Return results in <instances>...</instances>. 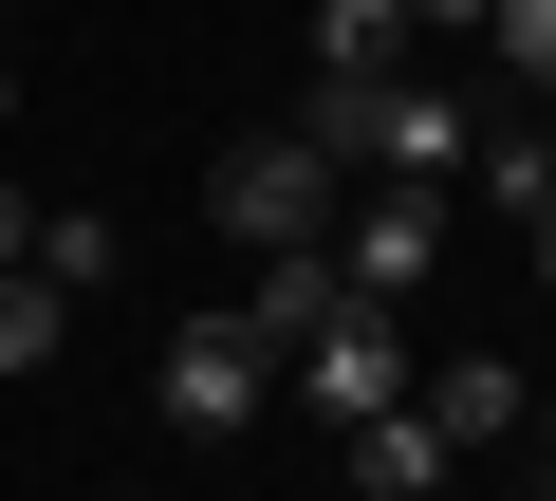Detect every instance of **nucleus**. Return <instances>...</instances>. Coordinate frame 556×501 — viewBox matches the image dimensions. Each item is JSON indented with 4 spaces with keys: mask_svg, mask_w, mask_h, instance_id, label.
Listing matches in <instances>:
<instances>
[{
    "mask_svg": "<svg viewBox=\"0 0 556 501\" xmlns=\"http://www.w3.org/2000/svg\"><path fill=\"white\" fill-rule=\"evenodd\" d=\"M0 261H38V204H20V186H0Z\"/></svg>",
    "mask_w": 556,
    "mask_h": 501,
    "instance_id": "14",
    "label": "nucleus"
},
{
    "mask_svg": "<svg viewBox=\"0 0 556 501\" xmlns=\"http://www.w3.org/2000/svg\"><path fill=\"white\" fill-rule=\"evenodd\" d=\"M538 501H556V464H538Z\"/></svg>",
    "mask_w": 556,
    "mask_h": 501,
    "instance_id": "17",
    "label": "nucleus"
},
{
    "mask_svg": "<svg viewBox=\"0 0 556 501\" xmlns=\"http://www.w3.org/2000/svg\"><path fill=\"white\" fill-rule=\"evenodd\" d=\"M482 57H501L519 93H556V0H482Z\"/></svg>",
    "mask_w": 556,
    "mask_h": 501,
    "instance_id": "12",
    "label": "nucleus"
},
{
    "mask_svg": "<svg viewBox=\"0 0 556 501\" xmlns=\"http://www.w3.org/2000/svg\"><path fill=\"white\" fill-rule=\"evenodd\" d=\"M445 261V186H371V204H334V279L353 298H408Z\"/></svg>",
    "mask_w": 556,
    "mask_h": 501,
    "instance_id": "5",
    "label": "nucleus"
},
{
    "mask_svg": "<svg viewBox=\"0 0 556 501\" xmlns=\"http://www.w3.org/2000/svg\"><path fill=\"white\" fill-rule=\"evenodd\" d=\"M204 223H223V241H334V167H316L298 130H241V149L204 167Z\"/></svg>",
    "mask_w": 556,
    "mask_h": 501,
    "instance_id": "4",
    "label": "nucleus"
},
{
    "mask_svg": "<svg viewBox=\"0 0 556 501\" xmlns=\"http://www.w3.org/2000/svg\"><path fill=\"white\" fill-rule=\"evenodd\" d=\"M408 38H482V0H408Z\"/></svg>",
    "mask_w": 556,
    "mask_h": 501,
    "instance_id": "13",
    "label": "nucleus"
},
{
    "mask_svg": "<svg viewBox=\"0 0 556 501\" xmlns=\"http://www.w3.org/2000/svg\"><path fill=\"white\" fill-rule=\"evenodd\" d=\"M56 335H75V298L38 261H0V372H56Z\"/></svg>",
    "mask_w": 556,
    "mask_h": 501,
    "instance_id": "9",
    "label": "nucleus"
},
{
    "mask_svg": "<svg viewBox=\"0 0 556 501\" xmlns=\"http://www.w3.org/2000/svg\"><path fill=\"white\" fill-rule=\"evenodd\" d=\"M316 57H334V75H390V57H408V0H316Z\"/></svg>",
    "mask_w": 556,
    "mask_h": 501,
    "instance_id": "10",
    "label": "nucleus"
},
{
    "mask_svg": "<svg viewBox=\"0 0 556 501\" xmlns=\"http://www.w3.org/2000/svg\"><path fill=\"white\" fill-rule=\"evenodd\" d=\"M464 167H482V204H519V223H538V204H556V130H482V149H464Z\"/></svg>",
    "mask_w": 556,
    "mask_h": 501,
    "instance_id": "11",
    "label": "nucleus"
},
{
    "mask_svg": "<svg viewBox=\"0 0 556 501\" xmlns=\"http://www.w3.org/2000/svg\"><path fill=\"white\" fill-rule=\"evenodd\" d=\"M334 446H353V483H371V501H427V483L464 464V446H445L427 409H371V427H334Z\"/></svg>",
    "mask_w": 556,
    "mask_h": 501,
    "instance_id": "7",
    "label": "nucleus"
},
{
    "mask_svg": "<svg viewBox=\"0 0 556 501\" xmlns=\"http://www.w3.org/2000/svg\"><path fill=\"white\" fill-rule=\"evenodd\" d=\"M298 149H316L334 186H464V149H482V130H464V93H445V75H408V57H390V75H316Z\"/></svg>",
    "mask_w": 556,
    "mask_h": 501,
    "instance_id": "1",
    "label": "nucleus"
},
{
    "mask_svg": "<svg viewBox=\"0 0 556 501\" xmlns=\"http://www.w3.org/2000/svg\"><path fill=\"white\" fill-rule=\"evenodd\" d=\"M538 446H556V409H538Z\"/></svg>",
    "mask_w": 556,
    "mask_h": 501,
    "instance_id": "18",
    "label": "nucleus"
},
{
    "mask_svg": "<svg viewBox=\"0 0 556 501\" xmlns=\"http://www.w3.org/2000/svg\"><path fill=\"white\" fill-rule=\"evenodd\" d=\"M278 372L316 390V427H371V409H408V298H353V279H334V316L278 353Z\"/></svg>",
    "mask_w": 556,
    "mask_h": 501,
    "instance_id": "2",
    "label": "nucleus"
},
{
    "mask_svg": "<svg viewBox=\"0 0 556 501\" xmlns=\"http://www.w3.org/2000/svg\"><path fill=\"white\" fill-rule=\"evenodd\" d=\"M38 279H56V298H112V279H130V241H112L93 204H38Z\"/></svg>",
    "mask_w": 556,
    "mask_h": 501,
    "instance_id": "8",
    "label": "nucleus"
},
{
    "mask_svg": "<svg viewBox=\"0 0 556 501\" xmlns=\"http://www.w3.org/2000/svg\"><path fill=\"white\" fill-rule=\"evenodd\" d=\"M408 409H427V427H445V446H464V464H482V446H519V427H538V390H519V372H501V353H408Z\"/></svg>",
    "mask_w": 556,
    "mask_h": 501,
    "instance_id": "6",
    "label": "nucleus"
},
{
    "mask_svg": "<svg viewBox=\"0 0 556 501\" xmlns=\"http://www.w3.org/2000/svg\"><path fill=\"white\" fill-rule=\"evenodd\" d=\"M0 112H20V57H0Z\"/></svg>",
    "mask_w": 556,
    "mask_h": 501,
    "instance_id": "16",
    "label": "nucleus"
},
{
    "mask_svg": "<svg viewBox=\"0 0 556 501\" xmlns=\"http://www.w3.org/2000/svg\"><path fill=\"white\" fill-rule=\"evenodd\" d=\"M538 298H556V204H538Z\"/></svg>",
    "mask_w": 556,
    "mask_h": 501,
    "instance_id": "15",
    "label": "nucleus"
},
{
    "mask_svg": "<svg viewBox=\"0 0 556 501\" xmlns=\"http://www.w3.org/2000/svg\"><path fill=\"white\" fill-rule=\"evenodd\" d=\"M260 390H278V353H260V316H186V335L149 353V409H167L186 446H223V427H260Z\"/></svg>",
    "mask_w": 556,
    "mask_h": 501,
    "instance_id": "3",
    "label": "nucleus"
}]
</instances>
